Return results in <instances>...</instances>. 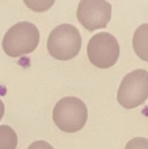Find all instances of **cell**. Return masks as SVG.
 Instances as JSON below:
<instances>
[{
	"label": "cell",
	"mask_w": 148,
	"mask_h": 149,
	"mask_svg": "<svg viewBox=\"0 0 148 149\" xmlns=\"http://www.w3.org/2000/svg\"><path fill=\"white\" fill-rule=\"evenodd\" d=\"M39 31L30 22H19L11 26L5 33L2 47L4 52L12 58L31 53L39 44Z\"/></svg>",
	"instance_id": "6da1fadb"
},
{
	"label": "cell",
	"mask_w": 148,
	"mask_h": 149,
	"mask_svg": "<svg viewBox=\"0 0 148 149\" xmlns=\"http://www.w3.org/2000/svg\"><path fill=\"white\" fill-rule=\"evenodd\" d=\"M82 45L79 31L74 25L63 24L54 28L47 40L50 55L58 60H70L78 56Z\"/></svg>",
	"instance_id": "7a4b0ae2"
},
{
	"label": "cell",
	"mask_w": 148,
	"mask_h": 149,
	"mask_svg": "<svg viewBox=\"0 0 148 149\" xmlns=\"http://www.w3.org/2000/svg\"><path fill=\"white\" fill-rule=\"evenodd\" d=\"M52 119L61 131L76 133L85 127L88 119V110L80 99L65 97L55 105Z\"/></svg>",
	"instance_id": "3957f363"
},
{
	"label": "cell",
	"mask_w": 148,
	"mask_h": 149,
	"mask_svg": "<svg viewBox=\"0 0 148 149\" xmlns=\"http://www.w3.org/2000/svg\"><path fill=\"white\" fill-rule=\"evenodd\" d=\"M148 98V72L138 69L126 74L119 87L117 99L120 105L133 109L144 104Z\"/></svg>",
	"instance_id": "277c9868"
},
{
	"label": "cell",
	"mask_w": 148,
	"mask_h": 149,
	"mask_svg": "<svg viewBox=\"0 0 148 149\" xmlns=\"http://www.w3.org/2000/svg\"><path fill=\"white\" fill-rule=\"evenodd\" d=\"M120 48L117 38L109 32H99L90 39L87 56L90 62L101 69L114 65L120 57Z\"/></svg>",
	"instance_id": "5b68a950"
},
{
	"label": "cell",
	"mask_w": 148,
	"mask_h": 149,
	"mask_svg": "<svg viewBox=\"0 0 148 149\" xmlns=\"http://www.w3.org/2000/svg\"><path fill=\"white\" fill-rule=\"evenodd\" d=\"M112 17V5L106 1H80L77 10L79 23L88 31L106 28Z\"/></svg>",
	"instance_id": "8992f818"
},
{
	"label": "cell",
	"mask_w": 148,
	"mask_h": 149,
	"mask_svg": "<svg viewBox=\"0 0 148 149\" xmlns=\"http://www.w3.org/2000/svg\"><path fill=\"white\" fill-rule=\"evenodd\" d=\"M133 46L137 56L148 62V24L139 26L133 38Z\"/></svg>",
	"instance_id": "52a82bcc"
},
{
	"label": "cell",
	"mask_w": 148,
	"mask_h": 149,
	"mask_svg": "<svg viewBox=\"0 0 148 149\" xmlns=\"http://www.w3.org/2000/svg\"><path fill=\"white\" fill-rule=\"evenodd\" d=\"M17 136L13 128L7 125L0 126V149H16Z\"/></svg>",
	"instance_id": "ba28073f"
},
{
	"label": "cell",
	"mask_w": 148,
	"mask_h": 149,
	"mask_svg": "<svg viewBox=\"0 0 148 149\" xmlns=\"http://www.w3.org/2000/svg\"><path fill=\"white\" fill-rule=\"evenodd\" d=\"M24 3L31 10H37V11H42L48 10L53 3L52 2H46V1H24Z\"/></svg>",
	"instance_id": "9c48e42d"
},
{
	"label": "cell",
	"mask_w": 148,
	"mask_h": 149,
	"mask_svg": "<svg viewBox=\"0 0 148 149\" xmlns=\"http://www.w3.org/2000/svg\"><path fill=\"white\" fill-rule=\"evenodd\" d=\"M125 149H148V140L142 137H137L127 142Z\"/></svg>",
	"instance_id": "30bf717a"
},
{
	"label": "cell",
	"mask_w": 148,
	"mask_h": 149,
	"mask_svg": "<svg viewBox=\"0 0 148 149\" xmlns=\"http://www.w3.org/2000/svg\"><path fill=\"white\" fill-rule=\"evenodd\" d=\"M27 149H54V148L46 141H38L31 144Z\"/></svg>",
	"instance_id": "8fae6325"
},
{
	"label": "cell",
	"mask_w": 148,
	"mask_h": 149,
	"mask_svg": "<svg viewBox=\"0 0 148 149\" xmlns=\"http://www.w3.org/2000/svg\"><path fill=\"white\" fill-rule=\"evenodd\" d=\"M4 105H3V102L0 100V120L1 119L3 118V114H4Z\"/></svg>",
	"instance_id": "7c38bea8"
}]
</instances>
